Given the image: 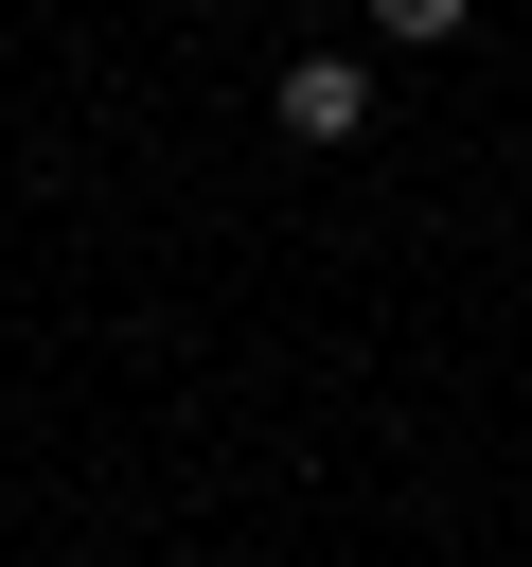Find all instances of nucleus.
<instances>
[{
  "mask_svg": "<svg viewBox=\"0 0 532 567\" xmlns=\"http://www.w3.org/2000/svg\"><path fill=\"white\" fill-rule=\"evenodd\" d=\"M355 18H372L390 53H461V18H479V0H355Z\"/></svg>",
  "mask_w": 532,
  "mask_h": 567,
  "instance_id": "nucleus-2",
  "label": "nucleus"
},
{
  "mask_svg": "<svg viewBox=\"0 0 532 567\" xmlns=\"http://www.w3.org/2000/svg\"><path fill=\"white\" fill-rule=\"evenodd\" d=\"M266 124H284V142H372V53H301V71L266 89Z\"/></svg>",
  "mask_w": 532,
  "mask_h": 567,
  "instance_id": "nucleus-1",
  "label": "nucleus"
}]
</instances>
